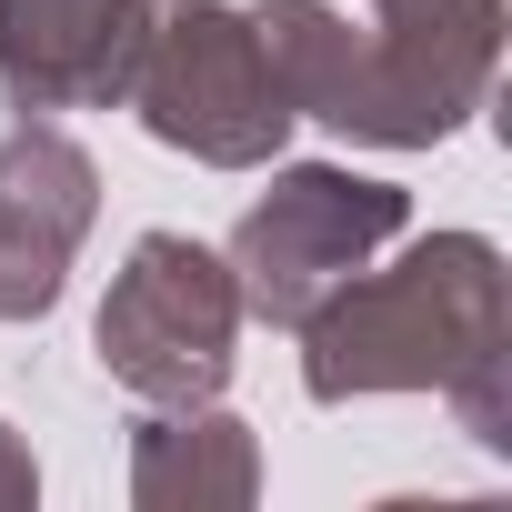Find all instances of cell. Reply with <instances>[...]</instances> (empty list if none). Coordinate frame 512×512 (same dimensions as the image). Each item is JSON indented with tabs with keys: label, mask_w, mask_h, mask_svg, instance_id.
Wrapping results in <instances>:
<instances>
[{
	"label": "cell",
	"mask_w": 512,
	"mask_h": 512,
	"mask_svg": "<svg viewBox=\"0 0 512 512\" xmlns=\"http://www.w3.org/2000/svg\"><path fill=\"white\" fill-rule=\"evenodd\" d=\"M41 502V462H31V442L0 422V512H31Z\"/></svg>",
	"instance_id": "cell-10"
},
{
	"label": "cell",
	"mask_w": 512,
	"mask_h": 512,
	"mask_svg": "<svg viewBox=\"0 0 512 512\" xmlns=\"http://www.w3.org/2000/svg\"><path fill=\"white\" fill-rule=\"evenodd\" d=\"M91 221H101V161L51 111L0 131V322H41L61 302Z\"/></svg>",
	"instance_id": "cell-6"
},
{
	"label": "cell",
	"mask_w": 512,
	"mask_h": 512,
	"mask_svg": "<svg viewBox=\"0 0 512 512\" xmlns=\"http://www.w3.org/2000/svg\"><path fill=\"white\" fill-rule=\"evenodd\" d=\"M161 0H0V91L21 111H111Z\"/></svg>",
	"instance_id": "cell-7"
},
{
	"label": "cell",
	"mask_w": 512,
	"mask_h": 512,
	"mask_svg": "<svg viewBox=\"0 0 512 512\" xmlns=\"http://www.w3.org/2000/svg\"><path fill=\"white\" fill-rule=\"evenodd\" d=\"M372 31H392L452 71L502 81V0H372Z\"/></svg>",
	"instance_id": "cell-9"
},
{
	"label": "cell",
	"mask_w": 512,
	"mask_h": 512,
	"mask_svg": "<svg viewBox=\"0 0 512 512\" xmlns=\"http://www.w3.org/2000/svg\"><path fill=\"white\" fill-rule=\"evenodd\" d=\"M512 272L502 241L432 231L392 272H352L302 322V392L362 402V392H442L482 452H512Z\"/></svg>",
	"instance_id": "cell-1"
},
{
	"label": "cell",
	"mask_w": 512,
	"mask_h": 512,
	"mask_svg": "<svg viewBox=\"0 0 512 512\" xmlns=\"http://www.w3.org/2000/svg\"><path fill=\"white\" fill-rule=\"evenodd\" d=\"M121 101L141 111L161 151H191L201 171H262L292 141L282 71L251 31V11H231V0H161Z\"/></svg>",
	"instance_id": "cell-3"
},
{
	"label": "cell",
	"mask_w": 512,
	"mask_h": 512,
	"mask_svg": "<svg viewBox=\"0 0 512 512\" xmlns=\"http://www.w3.org/2000/svg\"><path fill=\"white\" fill-rule=\"evenodd\" d=\"M251 31H262V51L282 71L292 121H322V131L372 141V151H432L492 101V81H472V71H452L372 21L352 31L332 0H262Z\"/></svg>",
	"instance_id": "cell-2"
},
{
	"label": "cell",
	"mask_w": 512,
	"mask_h": 512,
	"mask_svg": "<svg viewBox=\"0 0 512 512\" xmlns=\"http://www.w3.org/2000/svg\"><path fill=\"white\" fill-rule=\"evenodd\" d=\"M412 221V191L402 181H372V171H342V161H292L272 171V191L231 221V292H241V322H272V332H302L372 251H392Z\"/></svg>",
	"instance_id": "cell-4"
},
{
	"label": "cell",
	"mask_w": 512,
	"mask_h": 512,
	"mask_svg": "<svg viewBox=\"0 0 512 512\" xmlns=\"http://www.w3.org/2000/svg\"><path fill=\"white\" fill-rule=\"evenodd\" d=\"M231 342H241V292L231 262L191 231H141L131 262L101 292L91 352L131 402H221L231 382Z\"/></svg>",
	"instance_id": "cell-5"
},
{
	"label": "cell",
	"mask_w": 512,
	"mask_h": 512,
	"mask_svg": "<svg viewBox=\"0 0 512 512\" xmlns=\"http://www.w3.org/2000/svg\"><path fill=\"white\" fill-rule=\"evenodd\" d=\"M262 492V442L221 402H141L131 422V502L181 512V502H251Z\"/></svg>",
	"instance_id": "cell-8"
}]
</instances>
